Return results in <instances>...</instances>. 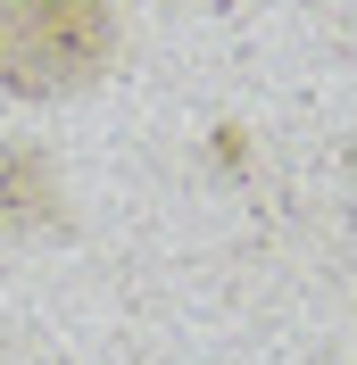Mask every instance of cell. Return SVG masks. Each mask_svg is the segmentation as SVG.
I'll list each match as a JSON object with an SVG mask.
<instances>
[{"instance_id":"obj_1","label":"cell","mask_w":357,"mask_h":365,"mask_svg":"<svg viewBox=\"0 0 357 365\" xmlns=\"http://www.w3.org/2000/svg\"><path fill=\"white\" fill-rule=\"evenodd\" d=\"M109 58L100 0H17L0 9V91H75Z\"/></svg>"},{"instance_id":"obj_2","label":"cell","mask_w":357,"mask_h":365,"mask_svg":"<svg viewBox=\"0 0 357 365\" xmlns=\"http://www.w3.org/2000/svg\"><path fill=\"white\" fill-rule=\"evenodd\" d=\"M50 200V175L34 158H17V150H0V225H34Z\"/></svg>"},{"instance_id":"obj_3","label":"cell","mask_w":357,"mask_h":365,"mask_svg":"<svg viewBox=\"0 0 357 365\" xmlns=\"http://www.w3.org/2000/svg\"><path fill=\"white\" fill-rule=\"evenodd\" d=\"M0 9H17V0H0Z\"/></svg>"}]
</instances>
